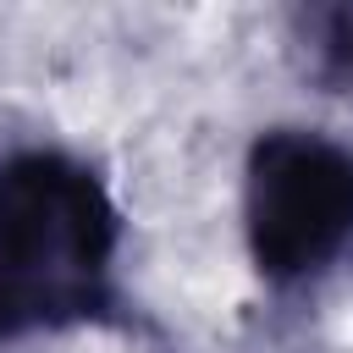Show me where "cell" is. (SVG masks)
I'll list each match as a JSON object with an SVG mask.
<instances>
[{
    "instance_id": "cell-1",
    "label": "cell",
    "mask_w": 353,
    "mask_h": 353,
    "mask_svg": "<svg viewBox=\"0 0 353 353\" xmlns=\"http://www.w3.org/2000/svg\"><path fill=\"white\" fill-rule=\"evenodd\" d=\"M121 210L105 176L66 149L0 154V342L66 325H110Z\"/></svg>"
},
{
    "instance_id": "cell-3",
    "label": "cell",
    "mask_w": 353,
    "mask_h": 353,
    "mask_svg": "<svg viewBox=\"0 0 353 353\" xmlns=\"http://www.w3.org/2000/svg\"><path fill=\"white\" fill-rule=\"evenodd\" d=\"M298 39L309 44L320 83H331L336 94H353V0L298 11Z\"/></svg>"
},
{
    "instance_id": "cell-2",
    "label": "cell",
    "mask_w": 353,
    "mask_h": 353,
    "mask_svg": "<svg viewBox=\"0 0 353 353\" xmlns=\"http://www.w3.org/2000/svg\"><path fill=\"white\" fill-rule=\"evenodd\" d=\"M243 237L270 287H303L353 243V143L270 127L243 160Z\"/></svg>"
}]
</instances>
